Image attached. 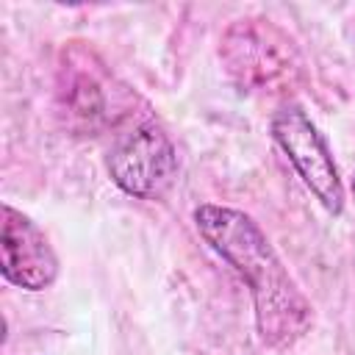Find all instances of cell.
Instances as JSON below:
<instances>
[{
    "label": "cell",
    "instance_id": "6da1fadb",
    "mask_svg": "<svg viewBox=\"0 0 355 355\" xmlns=\"http://www.w3.org/2000/svg\"><path fill=\"white\" fill-rule=\"evenodd\" d=\"M194 225L205 244L250 286L261 341L272 349L300 341L313 324V308L258 222L239 208L202 202L194 208Z\"/></svg>",
    "mask_w": 355,
    "mask_h": 355
},
{
    "label": "cell",
    "instance_id": "7a4b0ae2",
    "mask_svg": "<svg viewBox=\"0 0 355 355\" xmlns=\"http://www.w3.org/2000/svg\"><path fill=\"white\" fill-rule=\"evenodd\" d=\"M219 55L241 92H286L300 75V55L277 25L269 19H239L225 36Z\"/></svg>",
    "mask_w": 355,
    "mask_h": 355
},
{
    "label": "cell",
    "instance_id": "3957f363",
    "mask_svg": "<svg viewBox=\"0 0 355 355\" xmlns=\"http://www.w3.org/2000/svg\"><path fill=\"white\" fill-rule=\"evenodd\" d=\"M269 130L277 147L291 161V166L297 169V175L302 178V183L311 189V194L333 216H338L344 211V183L333 161V153L319 128L311 122V116L300 105L286 103L275 111Z\"/></svg>",
    "mask_w": 355,
    "mask_h": 355
},
{
    "label": "cell",
    "instance_id": "277c9868",
    "mask_svg": "<svg viewBox=\"0 0 355 355\" xmlns=\"http://www.w3.org/2000/svg\"><path fill=\"white\" fill-rule=\"evenodd\" d=\"M111 180L136 200L161 197L178 175V153L158 125H139L108 153Z\"/></svg>",
    "mask_w": 355,
    "mask_h": 355
},
{
    "label": "cell",
    "instance_id": "5b68a950",
    "mask_svg": "<svg viewBox=\"0 0 355 355\" xmlns=\"http://www.w3.org/2000/svg\"><path fill=\"white\" fill-rule=\"evenodd\" d=\"M0 272L25 291H44L58 277V255L44 230L8 202L0 208Z\"/></svg>",
    "mask_w": 355,
    "mask_h": 355
},
{
    "label": "cell",
    "instance_id": "8992f818",
    "mask_svg": "<svg viewBox=\"0 0 355 355\" xmlns=\"http://www.w3.org/2000/svg\"><path fill=\"white\" fill-rule=\"evenodd\" d=\"M352 194H355V178H352Z\"/></svg>",
    "mask_w": 355,
    "mask_h": 355
}]
</instances>
